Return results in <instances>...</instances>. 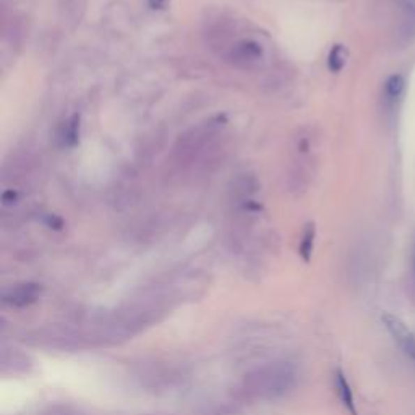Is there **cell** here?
<instances>
[{
    "mask_svg": "<svg viewBox=\"0 0 415 415\" xmlns=\"http://www.w3.org/2000/svg\"><path fill=\"white\" fill-rule=\"evenodd\" d=\"M43 294V287L39 284L34 282H27V284H20L17 287L8 289L7 292L3 294V303L10 305V307L15 308H24L33 305L34 302H38L39 297Z\"/></svg>",
    "mask_w": 415,
    "mask_h": 415,
    "instance_id": "3957f363",
    "label": "cell"
},
{
    "mask_svg": "<svg viewBox=\"0 0 415 415\" xmlns=\"http://www.w3.org/2000/svg\"><path fill=\"white\" fill-rule=\"evenodd\" d=\"M80 119L75 116L72 119V122H68L67 125V132H65V142H67L68 144H73L77 143V137H78V127H80Z\"/></svg>",
    "mask_w": 415,
    "mask_h": 415,
    "instance_id": "9c48e42d",
    "label": "cell"
},
{
    "mask_svg": "<svg viewBox=\"0 0 415 415\" xmlns=\"http://www.w3.org/2000/svg\"><path fill=\"white\" fill-rule=\"evenodd\" d=\"M250 383L263 398H279L291 391L296 384V372L289 363H274L258 370L257 377H252Z\"/></svg>",
    "mask_w": 415,
    "mask_h": 415,
    "instance_id": "6da1fadb",
    "label": "cell"
},
{
    "mask_svg": "<svg viewBox=\"0 0 415 415\" xmlns=\"http://www.w3.org/2000/svg\"><path fill=\"white\" fill-rule=\"evenodd\" d=\"M313 245H315V227L313 224H310V226H307V229H305L302 242H300V247H299L300 257H302L305 262H310V258H312Z\"/></svg>",
    "mask_w": 415,
    "mask_h": 415,
    "instance_id": "ba28073f",
    "label": "cell"
},
{
    "mask_svg": "<svg viewBox=\"0 0 415 415\" xmlns=\"http://www.w3.org/2000/svg\"><path fill=\"white\" fill-rule=\"evenodd\" d=\"M334 389H336V394H338L339 401H341L342 406L346 407V411L351 415H359L357 406H356V399H354L352 388L347 382L346 373H344L341 368H338L336 373H334Z\"/></svg>",
    "mask_w": 415,
    "mask_h": 415,
    "instance_id": "277c9868",
    "label": "cell"
},
{
    "mask_svg": "<svg viewBox=\"0 0 415 415\" xmlns=\"http://www.w3.org/2000/svg\"><path fill=\"white\" fill-rule=\"evenodd\" d=\"M414 268H415V253H414Z\"/></svg>",
    "mask_w": 415,
    "mask_h": 415,
    "instance_id": "8fae6325",
    "label": "cell"
},
{
    "mask_svg": "<svg viewBox=\"0 0 415 415\" xmlns=\"http://www.w3.org/2000/svg\"><path fill=\"white\" fill-rule=\"evenodd\" d=\"M262 47L259 44L253 43V41H243L237 44L236 51H234V57L237 60H242V62H255L262 57Z\"/></svg>",
    "mask_w": 415,
    "mask_h": 415,
    "instance_id": "8992f818",
    "label": "cell"
},
{
    "mask_svg": "<svg viewBox=\"0 0 415 415\" xmlns=\"http://www.w3.org/2000/svg\"><path fill=\"white\" fill-rule=\"evenodd\" d=\"M346 62H347V49L344 47L342 44H336V46L331 49V52H329V57H328L329 70L334 73L341 72Z\"/></svg>",
    "mask_w": 415,
    "mask_h": 415,
    "instance_id": "52a82bcc",
    "label": "cell"
},
{
    "mask_svg": "<svg viewBox=\"0 0 415 415\" xmlns=\"http://www.w3.org/2000/svg\"><path fill=\"white\" fill-rule=\"evenodd\" d=\"M404 89H406V80H404V77H401V75L389 77L386 83H384V99H386V103L394 106V103L398 99H401Z\"/></svg>",
    "mask_w": 415,
    "mask_h": 415,
    "instance_id": "5b68a950",
    "label": "cell"
},
{
    "mask_svg": "<svg viewBox=\"0 0 415 415\" xmlns=\"http://www.w3.org/2000/svg\"><path fill=\"white\" fill-rule=\"evenodd\" d=\"M148 2L153 8H163L167 3V0H148Z\"/></svg>",
    "mask_w": 415,
    "mask_h": 415,
    "instance_id": "30bf717a",
    "label": "cell"
},
{
    "mask_svg": "<svg viewBox=\"0 0 415 415\" xmlns=\"http://www.w3.org/2000/svg\"><path fill=\"white\" fill-rule=\"evenodd\" d=\"M382 322L384 326H386L388 333L393 336L394 342L399 346V349L415 362V336L411 329L406 326V323L391 313H383Z\"/></svg>",
    "mask_w": 415,
    "mask_h": 415,
    "instance_id": "7a4b0ae2",
    "label": "cell"
}]
</instances>
